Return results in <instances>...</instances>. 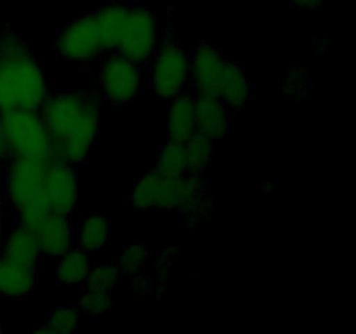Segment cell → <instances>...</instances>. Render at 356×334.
I'll list each match as a JSON object with an SVG mask.
<instances>
[{
    "mask_svg": "<svg viewBox=\"0 0 356 334\" xmlns=\"http://www.w3.org/2000/svg\"><path fill=\"white\" fill-rule=\"evenodd\" d=\"M111 235V223L104 214H89L82 219L75 233L76 247L86 253H96L108 244Z\"/></svg>",
    "mask_w": 356,
    "mask_h": 334,
    "instance_id": "obj_18",
    "label": "cell"
},
{
    "mask_svg": "<svg viewBox=\"0 0 356 334\" xmlns=\"http://www.w3.org/2000/svg\"><path fill=\"white\" fill-rule=\"evenodd\" d=\"M190 84L195 94L222 101L232 111L252 96V84L243 66L226 58L211 42H200L190 52Z\"/></svg>",
    "mask_w": 356,
    "mask_h": 334,
    "instance_id": "obj_4",
    "label": "cell"
},
{
    "mask_svg": "<svg viewBox=\"0 0 356 334\" xmlns=\"http://www.w3.org/2000/svg\"><path fill=\"white\" fill-rule=\"evenodd\" d=\"M108 51L146 65L160 44L159 24L152 10L138 3H106L96 9Z\"/></svg>",
    "mask_w": 356,
    "mask_h": 334,
    "instance_id": "obj_3",
    "label": "cell"
},
{
    "mask_svg": "<svg viewBox=\"0 0 356 334\" xmlns=\"http://www.w3.org/2000/svg\"><path fill=\"white\" fill-rule=\"evenodd\" d=\"M323 0H291V7L294 9H316L322 6Z\"/></svg>",
    "mask_w": 356,
    "mask_h": 334,
    "instance_id": "obj_25",
    "label": "cell"
},
{
    "mask_svg": "<svg viewBox=\"0 0 356 334\" xmlns=\"http://www.w3.org/2000/svg\"><path fill=\"white\" fill-rule=\"evenodd\" d=\"M37 277V267L19 263L0 254V296L2 298H28L33 292Z\"/></svg>",
    "mask_w": 356,
    "mask_h": 334,
    "instance_id": "obj_14",
    "label": "cell"
},
{
    "mask_svg": "<svg viewBox=\"0 0 356 334\" xmlns=\"http://www.w3.org/2000/svg\"><path fill=\"white\" fill-rule=\"evenodd\" d=\"M120 278L122 275L118 271L117 264L111 263V261H103V263L96 264V267H90L89 275H87L86 282H83V289L113 292Z\"/></svg>",
    "mask_w": 356,
    "mask_h": 334,
    "instance_id": "obj_21",
    "label": "cell"
},
{
    "mask_svg": "<svg viewBox=\"0 0 356 334\" xmlns=\"http://www.w3.org/2000/svg\"><path fill=\"white\" fill-rule=\"evenodd\" d=\"M51 157H10L6 176V200L17 225L37 232L51 212L45 197V176Z\"/></svg>",
    "mask_w": 356,
    "mask_h": 334,
    "instance_id": "obj_5",
    "label": "cell"
},
{
    "mask_svg": "<svg viewBox=\"0 0 356 334\" xmlns=\"http://www.w3.org/2000/svg\"><path fill=\"white\" fill-rule=\"evenodd\" d=\"M0 129L6 157H51L40 110L0 111Z\"/></svg>",
    "mask_w": 356,
    "mask_h": 334,
    "instance_id": "obj_7",
    "label": "cell"
},
{
    "mask_svg": "<svg viewBox=\"0 0 356 334\" xmlns=\"http://www.w3.org/2000/svg\"><path fill=\"white\" fill-rule=\"evenodd\" d=\"M51 159L80 166L89 159L101 131V110L92 96L76 90L49 94L40 106Z\"/></svg>",
    "mask_w": 356,
    "mask_h": 334,
    "instance_id": "obj_1",
    "label": "cell"
},
{
    "mask_svg": "<svg viewBox=\"0 0 356 334\" xmlns=\"http://www.w3.org/2000/svg\"><path fill=\"white\" fill-rule=\"evenodd\" d=\"M111 306V292L108 291H94L86 289L82 299H80V310L89 315H103Z\"/></svg>",
    "mask_w": 356,
    "mask_h": 334,
    "instance_id": "obj_24",
    "label": "cell"
},
{
    "mask_svg": "<svg viewBox=\"0 0 356 334\" xmlns=\"http://www.w3.org/2000/svg\"><path fill=\"white\" fill-rule=\"evenodd\" d=\"M49 97L44 66L23 37H0V111L40 110Z\"/></svg>",
    "mask_w": 356,
    "mask_h": 334,
    "instance_id": "obj_2",
    "label": "cell"
},
{
    "mask_svg": "<svg viewBox=\"0 0 356 334\" xmlns=\"http://www.w3.org/2000/svg\"><path fill=\"white\" fill-rule=\"evenodd\" d=\"M195 134H198L195 96L184 90L170 100L169 117H167V138L169 141H188Z\"/></svg>",
    "mask_w": 356,
    "mask_h": 334,
    "instance_id": "obj_15",
    "label": "cell"
},
{
    "mask_svg": "<svg viewBox=\"0 0 356 334\" xmlns=\"http://www.w3.org/2000/svg\"><path fill=\"white\" fill-rule=\"evenodd\" d=\"M134 207L141 211H176L197 214L205 207V188L202 174L167 177L148 170L139 177L131 195Z\"/></svg>",
    "mask_w": 356,
    "mask_h": 334,
    "instance_id": "obj_6",
    "label": "cell"
},
{
    "mask_svg": "<svg viewBox=\"0 0 356 334\" xmlns=\"http://www.w3.org/2000/svg\"><path fill=\"white\" fill-rule=\"evenodd\" d=\"M146 260H148V250L145 247L127 246L118 254L115 264H117L122 277H136L145 268Z\"/></svg>",
    "mask_w": 356,
    "mask_h": 334,
    "instance_id": "obj_23",
    "label": "cell"
},
{
    "mask_svg": "<svg viewBox=\"0 0 356 334\" xmlns=\"http://www.w3.org/2000/svg\"><path fill=\"white\" fill-rule=\"evenodd\" d=\"M56 51L70 65L87 66L108 51L96 10L63 26L56 38Z\"/></svg>",
    "mask_w": 356,
    "mask_h": 334,
    "instance_id": "obj_8",
    "label": "cell"
},
{
    "mask_svg": "<svg viewBox=\"0 0 356 334\" xmlns=\"http://www.w3.org/2000/svg\"><path fill=\"white\" fill-rule=\"evenodd\" d=\"M90 257L80 247H72L59 254L56 261V282L61 287H83L90 270Z\"/></svg>",
    "mask_w": 356,
    "mask_h": 334,
    "instance_id": "obj_17",
    "label": "cell"
},
{
    "mask_svg": "<svg viewBox=\"0 0 356 334\" xmlns=\"http://www.w3.org/2000/svg\"><path fill=\"white\" fill-rule=\"evenodd\" d=\"M0 254L19 263L33 264V267H38L42 257L37 235L21 225L14 226L9 233H3L0 240Z\"/></svg>",
    "mask_w": 356,
    "mask_h": 334,
    "instance_id": "obj_16",
    "label": "cell"
},
{
    "mask_svg": "<svg viewBox=\"0 0 356 334\" xmlns=\"http://www.w3.org/2000/svg\"><path fill=\"white\" fill-rule=\"evenodd\" d=\"M35 235H37L38 246L44 256L58 257L59 254L72 249L75 242V232H73L70 216L58 214V212H49Z\"/></svg>",
    "mask_w": 356,
    "mask_h": 334,
    "instance_id": "obj_13",
    "label": "cell"
},
{
    "mask_svg": "<svg viewBox=\"0 0 356 334\" xmlns=\"http://www.w3.org/2000/svg\"><path fill=\"white\" fill-rule=\"evenodd\" d=\"M6 159V148H3V139H2V129H0V164Z\"/></svg>",
    "mask_w": 356,
    "mask_h": 334,
    "instance_id": "obj_27",
    "label": "cell"
},
{
    "mask_svg": "<svg viewBox=\"0 0 356 334\" xmlns=\"http://www.w3.org/2000/svg\"><path fill=\"white\" fill-rule=\"evenodd\" d=\"M45 197L51 212L72 216L79 204V177L70 164L51 160L45 176Z\"/></svg>",
    "mask_w": 356,
    "mask_h": 334,
    "instance_id": "obj_11",
    "label": "cell"
},
{
    "mask_svg": "<svg viewBox=\"0 0 356 334\" xmlns=\"http://www.w3.org/2000/svg\"><path fill=\"white\" fill-rule=\"evenodd\" d=\"M0 333H2V326H0Z\"/></svg>",
    "mask_w": 356,
    "mask_h": 334,
    "instance_id": "obj_28",
    "label": "cell"
},
{
    "mask_svg": "<svg viewBox=\"0 0 356 334\" xmlns=\"http://www.w3.org/2000/svg\"><path fill=\"white\" fill-rule=\"evenodd\" d=\"M149 89L156 97L172 100L190 84V54L176 38H165L149 59Z\"/></svg>",
    "mask_w": 356,
    "mask_h": 334,
    "instance_id": "obj_9",
    "label": "cell"
},
{
    "mask_svg": "<svg viewBox=\"0 0 356 334\" xmlns=\"http://www.w3.org/2000/svg\"><path fill=\"white\" fill-rule=\"evenodd\" d=\"M99 90L106 101L113 104H127L139 96L145 84L143 65L117 54L104 59L97 73Z\"/></svg>",
    "mask_w": 356,
    "mask_h": 334,
    "instance_id": "obj_10",
    "label": "cell"
},
{
    "mask_svg": "<svg viewBox=\"0 0 356 334\" xmlns=\"http://www.w3.org/2000/svg\"><path fill=\"white\" fill-rule=\"evenodd\" d=\"M3 233H6V214H3V209L0 205V240H2Z\"/></svg>",
    "mask_w": 356,
    "mask_h": 334,
    "instance_id": "obj_26",
    "label": "cell"
},
{
    "mask_svg": "<svg viewBox=\"0 0 356 334\" xmlns=\"http://www.w3.org/2000/svg\"><path fill=\"white\" fill-rule=\"evenodd\" d=\"M184 145H186L188 155H190V164L193 174H204L209 162H211L214 143L205 138V136L195 134L188 141H184Z\"/></svg>",
    "mask_w": 356,
    "mask_h": 334,
    "instance_id": "obj_22",
    "label": "cell"
},
{
    "mask_svg": "<svg viewBox=\"0 0 356 334\" xmlns=\"http://www.w3.org/2000/svg\"><path fill=\"white\" fill-rule=\"evenodd\" d=\"M79 310L75 306L61 305L56 310H52L47 315L45 322L42 326L35 327L37 333H54V334H66L73 333L79 327Z\"/></svg>",
    "mask_w": 356,
    "mask_h": 334,
    "instance_id": "obj_20",
    "label": "cell"
},
{
    "mask_svg": "<svg viewBox=\"0 0 356 334\" xmlns=\"http://www.w3.org/2000/svg\"><path fill=\"white\" fill-rule=\"evenodd\" d=\"M197 131L212 143L222 141L232 132V110L222 101L195 94Z\"/></svg>",
    "mask_w": 356,
    "mask_h": 334,
    "instance_id": "obj_12",
    "label": "cell"
},
{
    "mask_svg": "<svg viewBox=\"0 0 356 334\" xmlns=\"http://www.w3.org/2000/svg\"><path fill=\"white\" fill-rule=\"evenodd\" d=\"M155 170L167 177H184L193 174L184 141H167L156 157Z\"/></svg>",
    "mask_w": 356,
    "mask_h": 334,
    "instance_id": "obj_19",
    "label": "cell"
}]
</instances>
